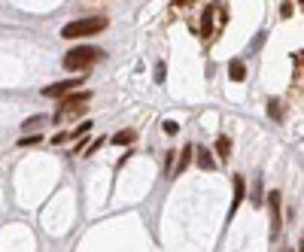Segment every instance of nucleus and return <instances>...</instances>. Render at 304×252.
I'll return each mask as SVG.
<instances>
[{"mask_svg": "<svg viewBox=\"0 0 304 252\" xmlns=\"http://www.w3.org/2000/svg\"><path fill=\"white\" fill-rule=\"evenodd\" d=\"M36 140H40V137H24V140H18V146L24 149V146H30V143H36Z\"/></svg>", "mask_w": 304, "mask_h": 252, "instance_id": "obj_17", "label": "nucleus"}, {"mask_svg": "<svg viewBox=\"0 0 304 252\" xmlns=\"http://www.w3.org/2000/svg\"><path fill=\"white\" fill-rule=\"evenodd\" d=\"M301 249H304V237H301Z\"/></svg>", "mask_w": 304, "mask_h": 252, "instance_id": "obj_20", "label": "nucleus"}, {"mask_svg": "<svg viewBox=\"0 0 304 252\" xmlns=\"http://www.w3.org/2000/svg\"><path fill=\"white\" fill-rule=\"evenodd\" d=\"M58 100H61V106L55 110V122H67V119H80V116L86 113L92 94H88V91H80V94H64V97H58Z\"/></svg>", "mask_w": 304, "mask_h": 252, "instance_id": "obj_2", "label": "nucleus"}, {"mask_svg": "<svg viewBox=\"0 0 304 252\" xmlns=\"http://www.w3.org/2000/svg\"><path fill=\"white\" fill-rule=\"evenodd\" d=\"M298 3H301V6H304V0H298Z\"/></svg>", "mask_w": 304, "mask_h": 252, "instance_id": "obj_21", "label": "nucleus"}, {"mask_svg": "<svg viewBox=\"0 0 304 252\" xmlns=\"http://www.w3.org/2000/svg\"><path fill=\"white\" fill-rule=\"evenodd\" d=\"M43 122H46V116H34V119H28V122H24V128H28V131H30V128H40Z\"/></svg>", "mask_w": 304, "mask_h": 252, "instance_id": "obj_14", "label": "nucleus"}, {"mask_svg": "<svg viewBox=\"0 0 304 252\" xmlns=\"http://www.w3.org/2000/svg\"><path fill=\"white\" fill-rule=\"evenodd\" d=\"M246 198V183H244V176H234V201H232V216L238 213V207L244 204Z\"/></svg>", "mask_w": 304, "mask_h": 252, "instance_id": "obj_7", "label": "nucleus"}, {"mask_svg": "<svg viewBox=\"0 0 304 252\" xmlns=\"http://www.w3.org/2000/svg\"><path fill=\"white\" fill-rule=\"evenodd\" d=\"M216 152H219V158H228V155H232V140H228V137H219V140H216Z\"/></svg>", "mask_w": 304, "mask_h": 252, "instance_id": "obj_11", "label": "nucleus"}, {"mask_svg": "<svg viewBox=\"0 0 304 252\" xmlns=\"http://www.w3.org/2000/svg\"><path fill=\"white\" fill-rule=\"evenodd\" d=\"M134 140H137V131H131V128H128V131H119L116 137H112L116 146H128V143H134Z\"/></svg>", "mask_w": 304, "mask_h": 252, "instance_id": "obj_10", "label": "nucleus"}, {"mask_svg": "<svg viewBox=\"0 0 304 252\" xmlns=\"http://www.w3.org/2000/svg\"><path fill=\"white\" fill-rule=\"evenodd\" d=\"M268 116H271L274 122L283 119V106H280V100H271V103H268Z\"/></svg>", "mask_w": 304, "mask_h": 252, "instance_id": "obj_13", "label": "nucleus"}, {"mask_svg": "<svg viewBox=\"0 0 304 252\" xmlns=\"http://www.w3.org/2000/svg\"><path fill=\"white\" fill-rule=\"evenodd\" d=\"M106 27V15H88V18H76L70 24L61 27V33L67 40H80V37H92V33H100Z\"/></svg>", "mask_w": 304, "mask_h": 252, "instance_id": "obj_1", "label": "nucleus"}, {"mask_svg": "<svg viewBox=\"0 0 304 252\" xmlns=\"http://www.w3.org/2000/svg\"><path fill=\"white\" fill-rule=\"evenodd\" d=\"M198 167H204V170H213V155H210L207 149H198Z\"/></svg>", "mask_w": 304, "mask_h": 252, "instance_id": "obj_12", "label": "nucleus"}, {"mask_svg": "<svg viewBox=\"0 0 304 252\" xmlns=\"http://www.w3.org/2000/svg\"><path fill=\"white\" fill-rule=\"evenodd\" d=\"M268 204H271V234L277 237V234H280V195L271 192V195H268Z\"/></svg>", "mask_w": 304, "mask_h": 252, "instance_id": "obj_5", "label": "nucleus"}, {"mask_svg": "<svg viewBox=\"0 0 304 252\" xmlns=\"http://www.w3.org/2000/svg\"><path fill=\"white\" fill-rule=\"evenodd\" d=\"M262 40H264V33H258V37H256V40H252V46H250V49H252V52H256V49H258V46H262Z\"/></svg>", "mask_w": 304, "mask_h": 252, "instance_id": "obj_19", "label": "nucleus"}, {"mask_svg": "<svg viewBox=\"0 0 304 252\" xmlns=\"http://www.w3.org/2000/svg\"><path fill=\"white\" fill-rule=\"evenodd\" d=\"M82 79H86V76H70V79H61V82H55V85H46V88H43V94L58 100V97H64V94L76 91V88L82 85Z\"/></svg>", "mask_w": 304, "mask_h": 252, "instance_id": "obj_4", "label": "nucleus"}, {"mask_svg": "<svg viewBox=\"0 0 304 252\" xmlns=\"http://www.w3.org/2000/svg\"><path fill=\"white\" fill-rule=\"evenodd\" d=\"M192 149H195V146H186V149L180 152V161H176V170H174V176H180V173H186V167H188V161H192Z\"/></svg>", "mask_w": 304, "mask_h": 252, "instance_id": "obj_8", "label": "nucleus"}, {"mask_svg": "<svg viewBox=\"0 0 304 252\" xmlns=\"http://www.w3.org/2000/svg\"><path fill=\"white\" fill-rule=\"evenodd\" d=\"M228 73H232L234 82H244V79H246V67H244V61H232V64H228Z\"/></svg>", "mask_w": 304, "mask_h": 252, "instance_id": "obj_9", "label": "nucleus"}, {"mask_svg": "<svg viewBox=\"0 0 304 252\" xmlns=\"http://www.w3.org/2000/svg\"><path fill=\"white\" fill-rule=\"evenodd\" d=\"M280 15H283V18H289V15H292V0H286V3L280 6Z\"/></svg>", "mask_w": 304, "mask_h": 252, "instance_id": "obj_15", "label": "nucleus"}, {"mask_svg": "<svg viewBox=\"0 0 304 252\" xmlns=\"http://www.w3.org/2000/svg\"><path fill=\"white\" fill-rule=\"evenodd\" d=\"M98 58H100V49H94V46L67 49V55H64V70H86V67H92Z\"/></svg>", "mask_w": 304, "mask_h": 252, "instance_id": "obj_3", "label": "nucleus"}, {"mask_svg": "<svg viewBox=\"0 0 304 252\" xmlns=\"http://www.w3.org/2000/svg\"><path fill=\"white\" fill-rule=\"evenodd\" d=\"M216 6H219V0H216V3H210V6L204 9V15H201V27H198V33H201L204 40L213 33V12H216Z\"/></svg>", "mask_w": 304, "mask_h": 252, "instance_id": "obj_6", "label": "nucleus"}, {"mask_svg": "<svg viewBox=\"0 0 304 252\" xmlns=\"http://www.w3.org/2000/svg\"><path fill=\"white\" fill-rule=\"evenodd\" d=\"M156 82H158V85L164 82V67H162V64H158V70H156Z\"/></svg>", "mask_w": 304, "mask_h": 252, "instance_id": "obj_18", "label": "nucleus"}, {"mask_svg": "<svg viewBox=\"0 0 304 252\" xmlns=\"http://www.w3.org/2000/svg\"><path fill=\"white\" fill-rule=\"evenodd\" d=\"M176 131H180V125H176V122H164V134H170V137H174Z\"/></svg>", "mask_w": 304, "mask_h": 252, "instance_id": "obj_16", "label": "nucleus"}]
</instances>
